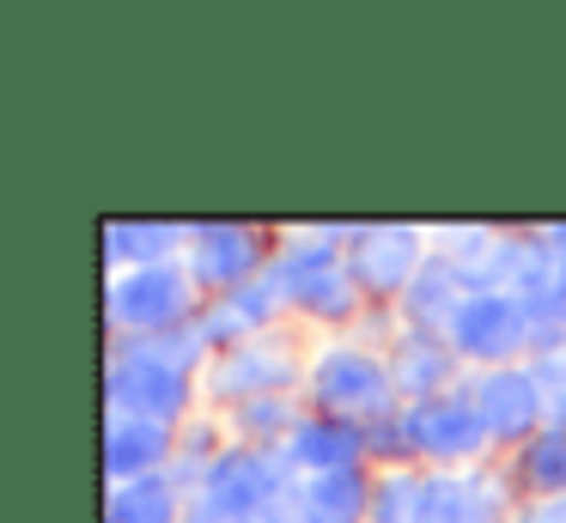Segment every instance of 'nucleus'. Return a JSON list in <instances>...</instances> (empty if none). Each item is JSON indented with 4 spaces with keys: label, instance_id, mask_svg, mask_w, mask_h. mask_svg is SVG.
Masks as SVG:
<instances>
[{
    "label": "nucleus",
    "instance_id": "1",
    "mask_svg": "<svg viewBox=\"0 0 566 523\" xmlns=\"http://www.w3.org/2000/svg\"><path fill=\"white\" fill-rule=\"evenodd\" d=\"M196 389H201V377L189 365L165 359L153 341H111V353H104V408L111 414L189 426Z\"/></svg>",
    "mask_w": 566,
    "mask_h": 523
},
{
    "label": "nucleus",
    "instance_id": "2",
    "mask_svg": "<svg viewBox=\"0 0 566 523\" xmlns=\"http://www.w3.org/2000/svg\"><path fill=\"white\" fill-rule=\"evenodd\" d=\"M305 401L323 414H342V420H359V426H371L378 414L402 408L384 347H366V341H347V335H335L329 347L311 353Z\"/></svg>",
    "mask_w": 566,
    "mask_h": 523
},
{
    "label": "nucleus",
    "instance_id": "3",
    "mask_svg": "<svg viewBox=\"0 0 566 523\" xmlns=\"http://www.w3.org/2000/svg\"><path fill=\"white\" fill-rule=\"evenodd\" d=\"M196 311H201V292H196L184 262L128 268V274L111 280V299H104L111 341H159L171 328L196 323Z\"/></svg>",
    "mask_w": 566,
    "mask_h": 523
},
{
    "label": "nucleus",
    "instance_id": "4",
    "mask_svg": "<svg viewBox=\"0 0 566 523\" xmlns=\"http://www.w3.org/2000/svg\"><path fill=\"white\" fill-rule=\"evenodd\" d=\"M311 377V359L298 353V341L286 328L262 341H244L232 353H213L208 372H201V389H208L220 408H238V401H262V396H298Z\"/></svg>",
    "mask_w": 566,
    "mask_h": 523
},
{
    "label": "nucleus",
    "instance_id": "5",
    "mask_svg": "<svg viewBox=\"0 0 566 523\" xmlns=\"http://www.w3.org/2000/svg\"><path fill=\"white\" fill-rule=\"evenodd\" d=\"M342 255H347V274H354L359 292H366L371 311H396L432 250H427V238H420L415 226H354Z\"/></svg>",
    "mask_w": 566,
    "mask_h": 523
},
{
    "label": "nucleus",
    "instance_id": "6",
    "mask_svg": "<svg viewBox=\"0 0 566 523\" xmlns=\"http://www.w3.org/2000/svg\"><path fill=\"white\" fill-rule=\"evenodd\" d=\"M274 250H281V243L262 226H189L184 268H189L201 299H226V292H238V286L269 274Z\"/></svg>",
    "mask_w": 566,
    "mask_h": 523
},
{
    "label": "nucleus",
    "instance_id": "7",
    "mask_svg": "<svg viewBox=\"0 0 566 523\" xmlns=\"http://www.w3.org/2000/svg\"><path fill=\"white\" fill-rule=\"evenodd\" d=\"M517 487L505 469H420L408 523H512Z\"/></svg>",
    "mask_w": 566,
    "mask_h": 523
},
{
    "label": "nucleus",
    "instance_id": "8",
    "mask_svg": "<svg viewBox=\"0 0 566 523\" xmlns=\"http://www.w3.org/2000/svg\"><path fill=\"white\" fill-rule=\"evenodd\" d=\"M451 353L463 372H500V365L530 359V316L517 292H475L463 316L451 323Z\"/></svg>",
    "mask_w": 566,
    "mask_h": 523
},
{
    "label": "nucleus",
    "instance_id": "9",
    "mask_svg": "<svg viewBox=\"0 0 566 523\" xmlns=\"http://www.w3.org/2000/svg\"><path fill=\"white\" fill-rule=\"evenodd\" d=\"M463 389H469V401H475V414H481L488 444L505 450V457H512L517 444H530V438L554 420L548 401H542V389H536L530 359L524 365H500V372H469Z\"/></svg>",
    "mask_w": 566,
    "mask_h": 523
},
{
    "label": "nucleus",
    "instance_id": "10",
    "mask_svg": "<svg viewBox=\"0 0 566 523\" xmlns=\"http://www.w3.org/2000/svg\"><path fill=\"white\" fill-rule=\"evenodd\" d=\"M408 414V444H415L420 469H469V462L488 457V432H481V414L469 401V389H451V396L415 401Z\"/></svg>",
    "mask_w": 566,
    "mask_h": 523
},
{
    "label": "nucleus",
    "instance_id": "11",
    "mask_svg": "<svg viewBox=\"0 0 566 523\" xmlns=\"http://www.w3.org/2000/svg\"><path fill=\"white\" fill-rule=\"evenodd\" d=\"M384 359H390V384H396V401H402V408L432 401V396H451V389L469 384L463 359H457L451 341H439V335L390 328V341H384Z\"/></svg>",
    "mask_w": 566,
    "mask_h": 523
},
{
    "label": "nucleus",
    "instance_id": "12",
    "mask_svg": "<svg viewBox=\"0 0 566 523\" xmlns=\"http://www.w3.org/2000/svg\"><path fill=\"white\" fill-rule=\"evenodd\" d=\"M281 316H286V299L269 286V274H262V280H250V286L226 292V299H201L196 328H201V341H208V353H232V347H244V341L274 335Z\"/></svg>",
    "mask_w": 566,
    "mask_h": 523
},
{
    "label": "nucleus",
    "instance_id": "13",
    "mask_svg": "<svg viewBox=\"0 0 566 523\" xmlns=\"http://www.w3.org/2000/svg\"><path fill=\"white\" fill-rule=\"evenodd\" d=\"M469 299H475V292H469L463 274H457V262L444 250H432L427 268L415 274V286L402 292V304H396V328H415V335L451 341V323L463 316Z\"/></svg>",
    "mask_w": 566,
    "mask_h": 523
},
{
    "label": "nucleus",
    "instance_id": "14",
    "mask_svg": "<svg viewBox=\"0 0 566 523\" xmlns=\"http://www.w3.org/2000/svg\"><path fill=\"white\" fill-rule=\"evenodd\" d=\"M171 457H177V426L135 420V414H111L104 420V474H111V487L171 474Z\"/></svg>",
    "mask_w": 566,
    "mask_h": 523
},
{
    "label": "nucleus",
    "instance_id": "15",
    "mask_svg": "<svg viewBox=\"0 0 566 523\" xmlns=\"http://www.w3.org/2000/svg\"><path fill=\"white\" fill-rule=\"evenodd\" d=\"M286 457L298 474H335V469H366V426L342 414L305 408V420L286 438Z\"/></svg>",
    "mask_w": 566,
    "mask_h": 523
},
{
    "label": "nucleus",
    "instance_id": "16",
    "mask_svg": "<svg viewBox=\"0 0 566 523\" xmlns=\"http://www.w3.org/2000/svg\"><path fill=\"white\" fill-rule=\"evenodd\" d=\"M371 493L378 469H335V474H305L293 487V511L305 523H371Z\"/></svg>",
    "mask_w": 566,
    "mask_h": 523
},
{
    "label": "nucleus",
    "instance_id": "17",
    "mask_svg": "<svg viewBox=\"0 0 566 523\" xmlns=\"http://www.w3.org/2000/svg\"><path fill=\"white\" fill-rule=\"evenodd\" d=\"M500 469L512 474L517 499H566V420H548L530 444H517Z\"/></svg>",
    "mask_w": 566,
    "mask_h": 523
},
{
    "label": "nucleus",
    "instance_id": "18",
    "mask_svg": "<svg viewBox=\"0 0 566 523\" xmlns=\"http://www.w3.org/2000/svg\"><path fill=\"white\" fill-rule=\"evenodd\" d=\"M189 243V226H165V219H111L104 226V255L116 268H159V262H177V250Z\"/></svg>",
    "mask_w": 566,
    "mask_h": 523
},
{
    "label": "nucleus",
    "instance_id": "19",
    "mask_svg": "<svg viewBox=\"0 0 566 523\" xmlns=\"http://www.w3.org/2000/svg\"><path fill=\"white\" fill-rule=\"evenodd\" d=\"M189 493L171 474H147V481H123L104 493V523H184Z\"/></svg>",
    "mask_w": 566,
    "mask_h": 523
},
{
    "label": "nucleus",
    "instance_id": "20",
    "mask_svg": "<svg viewBox=\"0 0 566 523\" xmlns=\"http://www.w3.org/2000/svg\"><path fill=\"white\" fill-rule=\"evenodd\" d=\"M311 401L305 396H262V401H238V408H226V432L238 438V444H269L281 450L286 438H293V426L305 420Z\"/></svg>",
    "mask_w": 566,
    "mask_h": 523
},
{
    "label": "nucleus",
    "instance_id": "21",
    "mask_svg": "<svg viewBox=\"0 0 566 523\" xmlns=\"http://www.w3.org/2000/svg\"><path fill=\"white\" fill-rule=\"evenodd\" d=\"M420 493V469H378V493H371V523H408Z\"/></svg>",
    "mask_w": 566,
    "mask_h": 523
},
{
    "label": "nucleus",
    "instance_id": "22",
    "mask_svg": "<svg viewBox=\"0 0 566 523\" xmlns=\"http://www.w3.org/2000/svg\"><path fill=\"white\" fill-rule=\"evenodd\" d=\"M184 523H262V517H250V511L226 505V499H213V493H189Z\"/></svg>",
    "mask_w": 566,
    "mask_h": 523
},
{
    "label": "nucleus",
    "instance_id": "23",
    "mask_svg": "<svg viewBox=\"0 0 566 523\" xmlns=\"http://www.w3.org/2000/svg\"><path fill=\"white\" fill-rule=\"evenodd\" d=\"M512 523H566V499H517Z\"/></svg>",
    "mask_w": 566,
    "mask_h": 523
},
{
    "label": "nucleus",
    "instance_id": "24",
    "mask_svg": "<svg viewBox=\"0 0 566 523\" xmlns=\"http://www.w3.org/2000/svg\"><path fill=\"white\" fill-rule=\"evenodd\" d=\"M542 243H548V268H554V286L566 292V226H542Z\"/></svg>",
    "mask_w": 566,
    "mask_h": 523
},
{
    "label": "nucleus",
    "instance_id": "25",
    "mask_svg": "<svg viewBox=\"0 0 566 523\" xmlns=\"http://www.w3.org/2000/svg\"><path fill=\"white\" fill-rule=\"evenodd\" d=\"M262 523H305V517H298V511H293V499H286V505H281V511H269Z\"/></svg>",
    "mask_w": 566,
    "mask_h": 523
}]
</instances>
